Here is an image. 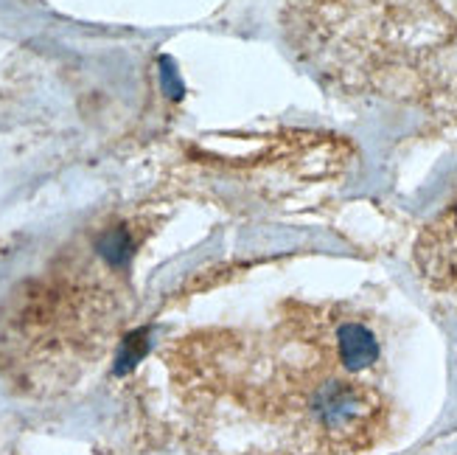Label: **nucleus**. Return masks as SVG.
Listing matches in <instances>:
<instances>
[{
	"mask_svg": "<svg viewBox=\"0 0 457 455\" xmlns=\"http://www.w3.org/2000/svg\"><path fill=\"white\" fill-rule=\"evenodd\" d=\"M334 354L345 371L356 374L379 360V343H376L373 332L362 324L345 321L334 329Z\"/></svg>",
	"mask_w": 457,
	"mask_h": 455,
	"instance_id": "f257e3e1",
	"label": "nucleus"
}]
</instances>
